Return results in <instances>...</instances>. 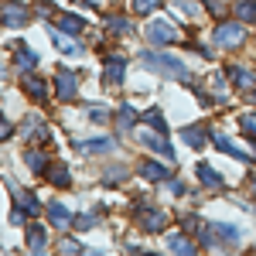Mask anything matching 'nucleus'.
<instances>
[{"mask_svg":"<svg viewBox=\"0 0 256 256\" xmlns=\"http://www.w3.org/2000/svg\"><path fill=\"white\" fill-rule=\"evenodd\" d=\"M144 65L150 68V72H160V76H171V79H188V72H184V65L171 55H160V52H147L144 55Z\"/></svg>","mask_w":256,"mask_h":256,"instance_id":"obj_1","label":"nucleus"},{"mask_svg":"<svg viewBox=\"0 0 256 256\" xmlns=\"http://www.w3.org/2000/svg\"><path fill=\"white\" fill-rule=\"evenodd\" d=\"M147 38L154 41V44H171V41H178V31L171 24H164V20H154V24L147 28Z\"/></svg>","mask_w":256,"mask_h":256,"instance_id":"obj_2","label":"nucleus"},{"mask_svg":"<svg viewBox=\"0 0 256 256\" xmlns=\"http://www.w3.org/2000/svg\"><path fill=\"white\" fill-rule=\"evenodd\" d=\"M216 41L222 44V48H232V44L242 41V28H239V24H222V28L216 31Z\"/></svg>","mask_w":256,"mask_h":256,"instance_id":"obj_3","label":"nucleus"},{"mask_svg":"<svg viewBox=\"0 0 256 256\" xmlns=\"http://www.w3.org/2000/svg\"><path fill=\"white\" fill-rule=\"evenodd\" d=\"M20 86L28 89V96H38V99H44V96H48V86H44V79L31 76V72H28V76L20 79Z\"/></svg>","mask_w":256,"mask_h":256,"instance_id":"obj_4","label":"nucleus"},{"mask_svg":"<svg viewBox=\"0 0 256 256\" xmlns=\"http://www.w3.org/2000/svg\"><path fill=\"white\" fill-rule=\"evenodd\" d=\"M123 76H126V62L123 58H110V65H106V86L123 82Z\"/></svg>","mask_w":256,"mask_h":256,"instance_id":"obj_5","label":"nucleus"},{"mask_svg":"<svg viewBox=\"0 0 256 256\" xmlns=\"http://www.w3.org/2000/svg\"><path fill=\"white\" fill-rule=\"evenodd\" d=\"M55 86H58V96L72 99V96H76V89H79V79H76V76H68V72H58Z\"/></svg>","mask_w":256,"mask_h":256,"instance_id":"obj_6","label":"nucleus"},{"mask_svg":"<svg viewBox=\"0 0 256 256\" xmlns=\"http://www.w3.org/2000/svg\"><path fill=\"white\" fill-rule=\"evenodd\" d=\"M229 76H232V82H236L239 89H246V92H253L256 89V79L250 68H229Z\"/></svg>","mask_w":256,"mask_h":256,"instance_id":"obj_7","label":"nucleus"},{"mask_svg":"<svg viewBox=\"0 0 256 256\" xmlns=\"http://www.w3.org/2000/svg\"><path fill=\"white\" fill-rule=\"evenodd\" d=\"M4 24H7V28H20V24H24V7H20V4H7Z\"/></svg>","mask_w":256,"mask_h":256,"instance_id":"obj_8","label":"nucleus"},{"mask_svg":"<svg viewBox=\"0 0 256 256\" xmlns=\"http://www.w3.org/2000/svg\"><path fill=\"white\" fill-rule=\"evenodd\" d=\"M198 178H202V184H208V188H222V178H218L208 164H198Z\"/></svg>","mask_w":256,"mask_h":256,"instance_id":"obj_9","label":"nucleus"},{"mask_svg":"<svg viewBox=\"0 0 256 256\" xmlns=\"http://www.w3.org/2000/svg\"><path fill=\"white\" fill-rule=\"evenodd\" d=\"M140 140L150 147V150H158V154H164V158H171V147L164 144V137H150V134H140Z\"/></svg>","mask_w":256,"mask_h":256,"instance_id":"obj_10","label":"nucleus"},{"mask_svg":"<svg viewBox=\"0 0 256 256\" xmlns=\"http://www.w3.org/2000/svg\"><path fill=\"white\" fill-rule=\"evenodd\" d=\"M48 181L52 184H58V188H65L72 178H68V168H62V164H55V168H48Z\"/></svg>","mask_w":256,"mask_h":256,"instance_id":"obj_11","label":"nucleus"},{"mask_svg":"<svg viewBox=\"0 0 256 256\" xmlns=\"http://www.w3.org/2000/svg\"><path fill=\"white\" fill-rule=\"evenodd\" d=\"M216 144H218V150H226V154H236V158H242V160L250 158L246 150H239L236 144H232V140H229V137H222V134H216Z\"/></svg>","mask_w":256,"mask_h":256,"instance_id":"obj_12","label":"nucleus"},{"mask_svg":"<svg viewBox=\"0 0 256 256\" xmlns=\"http://www.w3.org/2000/svg\"><path fill=\"white\" fill-rule=\"evenodd\" d=\"M48 216H52V222H55L58 229H68V212L62 208L58 202H55V205H48Z\"/></svg>","mask_w":256,"mask_h":256,"instance_id":"obj_13","label":"nucleus"},{"mask_svg":"<svg viewBox=\"0 0 256 256\" xmlns=\"http://www.w3.org/2000/svg\"><path fill=\"white\" fill-rule=\"evenodd\" d=\"M168 246H171L174 253H195V246H192L184 236H168Z\"/></svg>","mask_w":256,"mask_h":256,"instance_id":"obj_14","label":"nucleus"},{"mask_svg":"<svg viewBox=\"0 0 256 256\" xmlns=\"http://www.w3.org/2000/svg\"><path fill=\"white\" fill-rule=\"evenodd\" d=\"M181 137L188 140L192 147H202V144H205V130H198V126H188V130H181Z\"/></svg>","mask_w":256,"mask_h":256,"instance_id":"obj_15","label":"nucleus"},{"mask_svg":"<svg viewBox=\"0 0 256 256\" xmlns=\"http://www.w3.org/2000/svg\"><path fill=\"white\" fill-rule=\"evenodd\" d=\"M236 14H239V20H256V0H242L236 7Z\"/></svg>","mask_w":256,"mask_h":256,"instance_id":"obj_16","label":"nucleus"},{"mask_svg":"<svg viewBox=\"0 0 256 256\" xmlns=\"http://www.w3.org/2000/svg\"><path fill=\"white\" fill-rule=\"evenodd\" d=\"M28 246H31V253H38L41 246H44V232H41L38 226H31V232H28Z\"/></svg>","mask_w":256,"mask_h":256,"instance_id":"obj_17","label":"nucleus"},{"mask_svg":"<svg viewBox=\"0 0 256 256\" xmlns=\"http://www.w3.org/2000/svg\"><path fill=\"white\" fill-rule=\"evenodd\" d=\"M164 174H168V171H164L160 164H150V160L144 164V178H150V181H164Z\"/></svg>","mask_w":256,"mask_h":256,"instance_id":"obj_18","label":"nucleus"},{"mask_svg":"<svg viewBox=\"0 0 256 256\" xmlns=\"http://www.w3.org/2000/svg\"><path fill=\"white\" fill-rule=\"evenodd\" d=\"M144 222H147V229L158 232L160 226H164V212H158V208H154V212H144Z\"/></svg>","mask_w":256,"mask_h":256,"instance_id":"obj_19","label":"nucleus"},{"mask_svg":"<svg viewBox=\"0 0 256 256\" xmlns=\"http://www.w3.org/2000/svg\"><path fill=\"white\" fill-rule=\"evenodd\" d=\"M110 147H113V140H89V144H82V150H86V154H92V150H99V154H102V150H110Z\"/></svg>","mask_w":256,"mask_h":256,"instance_id":"obj_20","label":"nucleus"},{"mask_svg":"<svg viewBox=\"0 0 256 256\" xmlns=\"http://www.w3.org/2000/svg\"><path fill=\"white\" fill-rule=\"evenodd\" d=\"M18 62H20V68H31V65H34V52H31V48H24V44H20L18 48Z\"/></svg>","mask_w":256,"mask_h":256,"instance_id":"obj_21","label":"nucleus"},{"mask_svg":"<svg viewBox=\"0 0 256 256\" xmlns=\"http://www.w3.org/2000/svg\"><path fill=\"white\" fill-rule=\"evenodd\" d=\"M58 24H62V31H82V28H86V24H82V18H72V14H65Z\"/></svg>","mask_w":256,"mask_h":256,"instance_id":"obj_22","label":"nucleus"},{"mask_svg":"<svg viewBox=\"0 0 256 256\" xmlns=\"http://www.w3.org/2000/svg\"><path fill=\"white\" fill-rule=\"evenodd\" d=\"M20 208L24 212H38V198L31 195V192H20Z\"/></svg>","mask_w":256,"mask_h":256,"instance_id":"obj_23","label":"nucleus"},{"mask_svg":"<svg viewBox=\"0 0 256 256\" xmlns=\"http://www.w3.org/2000/svg\"><path fill=\"white\" fill-rule=\"evenodd\" d=\"M216 229H218V236H222V239H229V242H236V239H239L236 226H226V222H218Z\"/></svg>","mask_w":256,"mask_h":256,"instance_id":"obj_24","label":"nucleus"},{"mask_svg":"<svg viewBox=\"0 0 256 256\" xmlns=\"http://www.w3.org/2000/svg\"><path fill=\"white\" fill-rule=\"evenodd\" d=\"M137 113H134V106H123V110H120V126H134V123H137Z\"/></svg>","mask_w":256,"mask_h":256,"instance_id":"obj_25","label":"nucleus"},{"mask_svg":"<svg viewBox=\"0 0 256 256\" xmlns=\"http://www.w3.org/2000/svg\"><path fill=\"white\" fill-rule=\"evenodd\" d=\"M154 7H158V0H134V10L137 14H150Z\"/></svg>","mask_w":256,"mask_h":256,"instance_id":"obj_26","label":"nucleus"},{"mask_svg":"<svg viewBox=\"0 0 256 256\" xmlns=\"http://www.w3.org/2000/svg\"><path fill=\"white\" fill-rule=\"evenodd\" d=\"M110 28L120 31V34H130V20H123V18H110Z\"/></svg>","mask_w":256,"mask_h":256,"instance_id":"obj_27","label":"nucleus"},{"mask_svg":"<svg viewBox=\"0 0 256 256\" xmlns=\"http://www.w3.org/2000/svg\"><path fill=\"white\" fill-rule=\"evenodd\" d=\"M55 44H58L62 52H68V55H76V52H79V48H76V44H72V41H68V38H62L58 31H55Z\"/></svg>","mask_w":256,"mask_h":256,"instance_id":"obj_28","label":"nucleus"},{"mask_svg":"<svg viewBox=\"0 0 256 256\" xmlns=\"http://www.w3.org/2000/svg\"><path fill=\"white\" fill-rule=\"evenodd\" d=\"M28 164H31L34 171H41V168H44V154H38V150H28Z\"/></svg>","mask_w":256,"mask_h":256,"instance_id":"obj_29","label":"nucleus"},{"mask_svg":"<svg viewBox=\"0 0 256 256\" xmlns=\"http://www.w3.org/2000/svg\"><path fill=\"white\" fill-rule=\"evenodd\" d=\"M242 130L250 134V137H256V116L250 113V116H242Z\"/></svg>","mask_w":256,"mask_h":256,"instance_id":"obj_30","label":"nucleus"},{"mask_svg":"<svg viewBox=\"0 0 256 256\" xmlns=\"http://www.w3.org/2000/svg\"><path fill=\"white\" fill-rule=\"evenodd\" d=\"M62 253H82V246L76 239H65V242H62Z\"/></svg>","mask_w":256,"mask_h":256,"instance_id":"obj_31","label":"nucleus"},{"mask_svg":"<svg viewBox=\"0 0 256 256\" xmlns=\"http://www.w3.org/2000/svg\"><path fill=\"white\" fill-rule=\"evenodd\" d=\"M147 123H154V130H164V120H160L158 110H154V113H147Z\"/></svg>","mask_w":256,"mask_h":256,"instance_id":"obj_32","label":"nucleus"},{"mask_svg":"<svg viewBox=\"0 0 256 256\" xmlns=\"http://www.w3.org/2000/svg\"><path fill=\"white\" fill-rule=\"evenodd\" d=\"M92 222H96V218H92V216H79V218H76V226H79V229H89Z\"/></svg>","mask_w":256,"mask_h":256,"instance_id":"obj_33","label":"nucleus"},{"mask_svg":"<svg viewBox=\"0 0 256 256\" xmlns=\"http://www.w3.org/2000/svg\"><path fill=\"white\" fill-rule=\"evenodd\" d=\"M89 120H92V123H102V120H106V110H102V106H99V110H92V113H89Z\"/></svg>","mask_w":256,"mask_h":256,"instance_id":"obj_34","label":"nucleus"}]
</instances>
